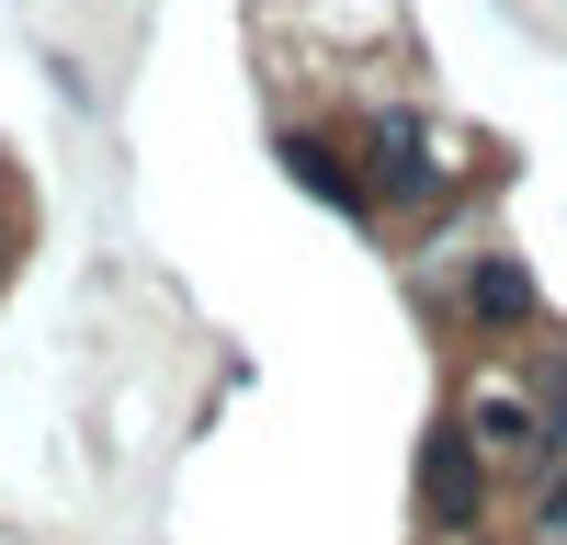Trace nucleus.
<instances>
[{
	"label": "nucleus",
	"mask_w": 567,
	"mask_h": 545,
	"mask_svg": "<svg viewBox=\"0 0 567 545\" xmlns=\"http://www.w3.org/2000/svg\"><path fill=\"white\" fill-rule=\"evenodd\" d=\"M0 272H12V227H0Z\"/></svg>",
	"instance_id": "obj_7"
},
{
	"label": "nucleus",
	"mask_w": 567,
	"mask_h": 545,
	"mask_svg": "<svg viewBox=\"0 0 567 545\" xmlns=\"http://www.w3.org/2000/svg\"><path fill=\"white\" fill-rule=\"evenodd\" d=\"M284 171H296L318 205H352V216H374V205H363V171H352L341 148H318V136H284Z\"/></svg>",
	"instance_id": "obj_5"
},
{
	"label": "nucleus",
	"mask_w": 567,
	"mask_h": 545,
	"mask_svg": "<svg viewBox=\"0 0 567 545\" xmlns=\"http://www.w3.org/2000/svg\"><path fill=\"white\" fill-rule=\"evenodd\" d=\"M454 421H465V443H477L488 466H511V477H545L556 454H567V409H556V398H534L523 376H488L477 398L454 409Z\"/></svg>",
	"instance_id": "obj_1"
},
{
	"label": "nucleus",
	"mask_w": 567,
	"mask_h": 545,
	"mask_svg": "<svg viewBox=\"0 0 567 545\" xmlns=\"http://www.w3.org/2000/svg\"><path fill=\"white\" fill-rule=\"evenodd\" d=\"M432 136L409 114H374V148H363V205H432Z\"/></svg>",
	"instance_id": "obj_3"
},
{
	"label": "nucleus",
	"mask_w": 567,
	"mask_h": 545,
	"mask_svg": "<svg viewBox=\"0 0 567 545\" xmlns=\"http://www.w3.org/2000/svg\"><path fill=\"white\" fill-rule=\"evenodd\" d=\"M534 545H567V454L534 477Z\"/></svg>",
	"instance_id": "obj_6"
},
{
	"label": "nucleus",
	"mask_w": 567,
	"mask_h": 545,
	"mask_svg": "<svg viewBox=\"0 0 567 545\" xmlns=\"http://www.w3.org/2000/svg\"><path fill=\"white\" fill-rule=\"evenodd\" d=\"M465 318H477V330H534V272L511 261V250L465 261Z\"/></svg>",
	"instance_id": "obj_4"
},
{
	"label": "nucleus",
	"mask_w": 567,
	"mask_h": 545,
	"mask_svg": "<svg viewBox=\"0 0 567 545\" xmlns=\"http://www.w3.org/2000/svg\"><path fill=\"white\" fill-rule=\"evenodd\" d=\"M488 454L477 443H465V421H443L432 443H420V523H432V534H477L488 523Z\"/></svg>",
	"instance_id": "obj_2"
}]
</instances>
